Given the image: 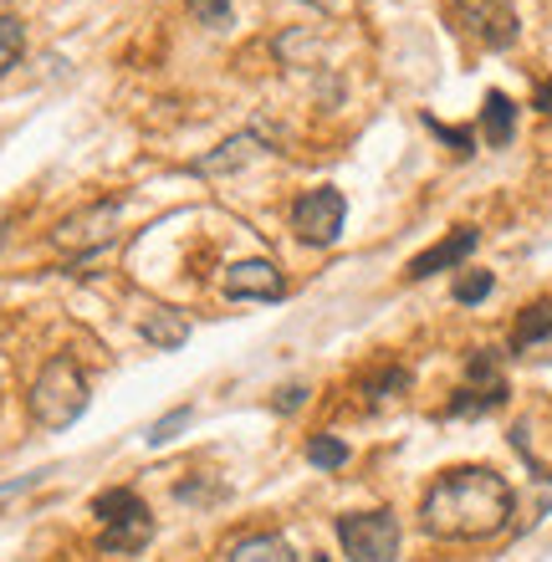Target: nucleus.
<instances>
[{"label": "nucleus", "mask_w": 552, "mask_h": 562, "mask_svg": "<svg viewBox=\"0 0 552 562\" xmlns=\"http://www.w3.org/2000/svg\"><path fill=\"white\" fill-rule=\"evenodd\" d=\"M511 506L517 502H511L507 475H496L492 465H455L430 481L419 502V527L440 542H486L507 532Z\"/></svg>", "instance_id": "nucleus-1"}, {"label": "nucleus", "mask_w": 552, "mask_h": 562, "mask_svg": "<svg viewBox=\"0 0 552 562\" xmlns=\"http://www.w3.org/2000/svg\"><path fill=\"white\" fill-rule=\"evenodd\" d=\"M26 409L42 429H67L88 409V373L77 369L67 353L46 358V369L36 373V384L26 394Z\"/></svg>", "instance_id": "nucleus-2"}, {"label": "nucleus", "mask_w": 552, "mask_h": 562, "mask_svg": "<svg viewBox=\"0 0 552 562\" xmlns=\"http://www.w3.org/2000/svg\"><path fill=\"white\" fill-rule=\"evenodd\" d=\"M92 517L103 521V552H144L154 537V512L144 506V496L128 486L103 491L92 502Z\"/></svg>", "instance_id": "nucleus-3"}, {"label": "nucleus", "mask_w": 552, "mask_h": 562, "mask_svg": "<svg viewBox=\"0 0 552 562\" xmlns=\"http://www.w3.org/2000/svg\"><path fill=\"white\" fill-rule=\"evenodd\" d=\"M338 542L353 562H394L404 532L394 512H348V517H338Z\"/></svg>", "instance_id": "nucleus-4"}, {"label": "nucleus", "mask_w": 552, "mask_h": 562, "mask_svg": "<svg viewBox=\"0 0 552 562\" xmlns=\"http://www.w3.org/2000/svg\"><path fill=\"white\" fill-rule=\"evenodd\" d=\"M450 21L465 31V36H476L486 52H507L517 42V5L511 0H450Z\"/></svg>", "instance_id": "nucleus-5"}, {"label": "nucleus", "mask_w": 552, "mask_h": 562, "mask_svg": "<svg viewBox=\"0 0 552 562\" xmlns=\"http://www.w3.org/2000/svg\"><path fill=\"white\" fill-rule=\"evenodd\" d=\"M343 215H348V200L333 184H317V190L297 194L292 205V231H297L302 246H333L343 236Z\"/></svg>", "instance_id": "nucleus-6"}, {"label": "nucleus", "mask_w": 552, "mask_h": 562, "mask_svg": "<svg viewBox=\"0 0 552 562\" xmlns=\"http://www.w3.org/2000/svg\"><path fill=\"white\" fill-rule=\"evenodd\" d=\"M119 210H123L119 200H103V205H92V210H82V215H72V221H61L52 240H57L61 251H72V256L98 251V246H108V240H113Z\"/></svg>", "instance_id": "nucleus-7"}, {"label": "nucleus", "mask_w": 552, "mask_h": 562, "mask_svg": "<svg viewBox=\"0 0 552 562\" xmlns=\"http://www.w3.org/2000/svg\"><path fill=\"white\" fill-rule=\"evenodd\" d=\"M225 292L236 296V302H277L286 296V277L277 271V261H236V267L225 271Z\"/></svg>", "instance_id": "nucleus-8"}, {"label": "nucleus", "mask_w": 552, "mask_h": 562, "mask_svg": "<svg viewBox=\"0 0 552 562\" xmlns=\"http://www.w3.org/2000/svg\"><path fill=\"white\" fill-rule=\"evenodd\" d=\"M481 246V231L476 225H461V231H450L446 240H435L430 251H419L409 267H404V277L409 281H425V277H435V271H450V267H461L465 256Z\"/></svg>", "instance_id": "nucleus-9"}, {"label": "nucleus", "mask_w": 552, "mask_h": 562, "mask_svg": "<svg viewBox=\"0 0 552 562\" xmlns=\"http://www.w3.org/2000/svg\"><path fill=\"white\" fill-rule=\"evenodd\" d=\"M511 134H517V108H511L507 92H486V103H481V138L492 148H507Z\"/></svg>", "instance_id": "nucleus-10"}, {"label": "nucleus", "mask_w": 552, "mask_h": 562, "mask_svg": "<svg viewBox=\"0 0 552 562\" xmlns=\"http://www.w3.org/2000/svg\"><path fill=\"white\" fill-rule=\"evenodd\" d=\"M144 338H149L159 353H174V348H184V338H190V317H184L180 307H154L149 317H144Z\"/></svg>", "instance_id": "nucleus-11"}, {"label": "nucleus", "mask_w": 552, "mask_h": 562, "mask_svg": "<svg viewBox=\"0 0 552 562\" xmlns=\"http://www.w3.org/2000/svg\"><path fill=\"white\" fill-rule=\"evenodd\" d=\"M225 562H297V552L286 548L277 532H251V537H240V542H230Z\"/></svg>", "instance_id": "nucleus-12"}, {"label": "nucleus", "mask_w": 552, "mask_h": 562, "mask_svg": "<svg viewBox=\"0 0 552 562\" xmlns=\"http://www.w3.org/2000/svg\"><path fill=\"white\" fill-rule=\"evenodd\" d=\"M548 338H552V302L542 296V302L522 307V317H517V327H511V348L527 353V348H538V342H548Z\"/></svg>", "instance_id": "nucleus-13"}, {"label": "nucleus", "mask_w": 552, "mask_h": 562, "mask_svg": "<svg viewBox=\"0 0 552 562\" xmlns=\"http://www.w3.org/2000/svg\"><path fill=\"white\" fill-rule=\"evenodd\" d=\"M507 404V384H492V389H481V384H465L455 400H450L446 415L450 419H471V415H492V409H502Z\"/></svg>", "instance_id": "nucleus-14"}, {"label": "nucleus", "mask_w": 552, "mask_h": 562, "mask_svg": "<svg viewBox=\"0 0 552 562\" xmlns=\"http://www.w3.org/2000/svg\"><path fill=\"white\" fill-rule=\"evenodd\" d=\"M307 460H313L317 471H343L348 445L338 440V435H313V440H307Z\"/></svg>", "instance_id": "nucleus-15"}, {"label": "nucleus", "mask_w": 552, "mask_h": 562, "mask_svg": "<svg viewBox=\"0 0 552 562\" xmlns=\"http://www.w3.org/2000/svg\"><path fill=\"white\" fill-rule=\"evenodd\" d=\"M21 52H26L21 21H15V15H0V72H11L15 61H21Z\"/></svg>", "instance_id": "nucleus-16"}, {"label": "nucleus", "mask_w": 552, "mask_h": 562, "mask_svg": "<svg viewBox=\"0 0 552 562\" xmlns=\"http://www.w3.org/2000/svg\"><path fill=\"white\" fill-rule=\"evenodd\" d=\"M492 286H496L492 271H461V277H455V302H461V307H476V302L492 296Z\"/></svg>", "instance_id": "nucleus-17"}, {"label": "nucleus", "mask_w": 552, "mask_h": 562, "mask_svg": "<svg viewBox=\"0 0 552 562\" xmlns=\"http://www.w3.org/2000/svg\"><path fill=\"white\" fill-rule=\"evenodd\" d=\"M409 389V369H379L363 379V394L369 400H388V394H404Z\"/></svg>", "instance_id": "nucleus-18"}, {"label": "nucleus", "mask_w": 552, "mask_h": 562, "mask_svg": "<svg viewBox=\"0 0 552 562\" xmlns=\"http://www.w3.org/2000/svg\"><path fill=\"white\" fill-rule=\"evenodd\" d=\"M190 419H194V409H190V404H180V409H169V415L159 419V425H154L144 440H149V445H169V440H174V429H184Z\"/></svg>", "instance_id": "nucleus-19"}, {"label": "nucleus", "mask_w": 552, "mask_h": 562, "mask_svg": "<svg viewBox=\"0 0 552 562\" xmlns=\"http://www.w3.org/2000/svg\"><path fill=\"white\" fill-rule=\"evenodd\" d=\"M184 5L194 11L200 26H225L230 21V0H184Z\"/></svg>", "instance_id": "nucleus-20"}, {"label": "nucleus", "mask_w": 552, "mask_h": 562, "mask_svg": "<svg viewBox=\"0 0 552 562\" xmlns=\"http://www.w3.org/2000/svg\"><path fill=\"white\" fill-rule=\"evenodd\" d=\"M430 128H435V134H440V138H446V144L455 148L461 159H465V154H471V134H465V128H446V123H435V119H430Z\"/></svg>", "instance_id": "nucleus-21"}, {"label": "nucleus", "mask_w": 552, "mask_h": 562, "mask_svg": "<svg viewBox=\"0 0 552 562\" xmlns=\"http://www.w3.org/2000/svg\"><path fill=\"white\" fill-rule=\"evenodd\" d=\"M302 400H307V389H302V384H292V389H282V400H277V409H297Z\"/></svg>", "instance_id": "nucleus-22"}, {"label": "nucleus", "mask_w": 552, "mask_h": 562, "mask_svg": "<svg viewBox=\"0 0 552 562\" xmlns=\"http://www.w3.org/2000/svg\"><path fill=\"white\" fill-rule=\"evenodd\" d=\"M532 108H542V113H552V82H538V92H532Z\"/></svg>", "instance_id": "nucleus-23"}, {"label": "nucleus", "mask_w": 552, "mask_h": 562, "mask_svg": "<svg viewBox=\"0 0 552 562\" xmlns=\"http://www.w3.org/2000/svg\"><path fill=\"white\" fill-rule=\"evenodd\" d=\"M317 562H328V558H323V552H317Z\"/></svg>", "instance_id": "nucleus-24"}]
</instances>
